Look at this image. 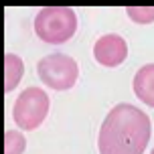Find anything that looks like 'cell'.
Segmentation results:
<instances>
[{"label": "cell", "mask_w": 154, "mask_h": 154, "mask_svg": "<svg viewBox=\"0 0 154 154\" xmlns=\"http://www.w3.org/2000/svg\"><path fill=\"white\" fill-rule=\"evenodd\" d=\"M150 118L130 103H118L109 109L100 128V154H144L150 140Z\"/></svg>", "instance_id": "6da1fadb"}, {"label": "cell", "mask_w": 154, "mask_h": 154, "mask_svg": "<svg viewBox=\"0 0 154 154\" xmlns=\"http://www.w3.org/2000/svg\"><path fill=\"white\" fill-rule=\"evenodd\" d=\"M77 31V14L67 6L41 8L35 16V32L49 45H61L69 41Z\"/></svg>", "instance_id": "7a4b0ae2"}, {"label": "cell", "mask_w": 154, "mask_h": 154, "mask_svg": "<svg viewBox=\"0 0 154 154\" xmlns=\"http://www.w3.org/2000/svg\"><path fill=\"white\" fill-rule=\"evenodd\" d=\"M37 75L41 81L55 91H65L75 85L79 77V67L73 57H67L63 53H53L43 57L37 63Z\"/></svg>", "instance_id": "3957f363"}, {"label": "cell", "mask_w": 154, "mask_h": 154, "mask_svg": "<svg viewBox=\"0 0 154 154\" xmlns=\"http://www.w3.org/2000/svg\"><path fill=\"white\" fill-rule=\"evenodd\" d=\"M49 114V95L41 87H29L24 89L12 108V118L18 128L23 130H35L45 122Z\"/></svg>", "instance_id": "277c9868"}, {"label": "cell", "mask_w": 154, "mask_h": 154, "mask_svg": "<svg viewBox=\"0 0 154 154\" xmlns=\"http://www.w3.org/2000/svg\"><path fill=\"white\" fill-rule=\"evenodd\" d=\"M93 57L103 67H118L128 57V43L120 35H103L93 45Z\"/></svg>", "instance_id": "5b68a950"}, {"label": "cell", "mask_w": 154, "mask_h": 154, "mask_svg": "<svg viewBox=\"0 0 154 154\" xmlns=\"http://www.w3.org/2000/svg\"><path fill=\"white\" fill-rule=\"evenodd\" d=\"M134 93L138 95L140 101L154 108V63L140 67L138 73L134 75Z\"/></svg>", "instance_id": "8992f818"}, {"label": "cell", "mask_w": 154, "mask_h": 154, "mask_svg": "<svg viewBox=\"0 0 154 154\" xmlns=\"http://www.w3.org/2000/svg\"><path fill=\"white\" fill-rule=\"evenodd\" d=\"M23 73H24L23 59L16 57L14 53L4 55V91L8 93V91H12V89H16Z\"/></svg>", "instance_id": "52a82bcc"}, {"label": "cell", "mask_w": 154, "mask_h": 154, "mask_svg": "<svg viewBox=\"0 0 154 154\" xmlns=\"http://www.w3.org/2000/svg\"><path fill=\"white\" fill-rule=\"evenodd\" d=\"M26 148V140L20 132L8 130L4 134V154H23Z\"/></svg>", "instance_id": "ba28073f"}, {"label": "cell", "mask_w": 154, "mask_h": 154, "mask_svg": "<svg viewBox=\"0 0 154 154\" xmlns=\"http://www.w3.org/2000/svg\"><path fill=\"white\" fill-rule=\"evenodd\" d=\"M126 12L134 23L138 24H150L154 23V6H128Z\"/></svg>", "instance_id": "9c48e42d"}, {"label": "cell", "mask_w": 154, "mask_h": 154, "mask_svg": "<svg viewBox=\"0 0 154 154\" xmlns=\"http://www.w3.org/2000/svg\"><path fill=\"white\" fill-rule=\"evenodd\" d=\"M150 154H154V150H152V152H150Z\"/></svg>", "instance_id": "30bf717a"}]
</instances>
